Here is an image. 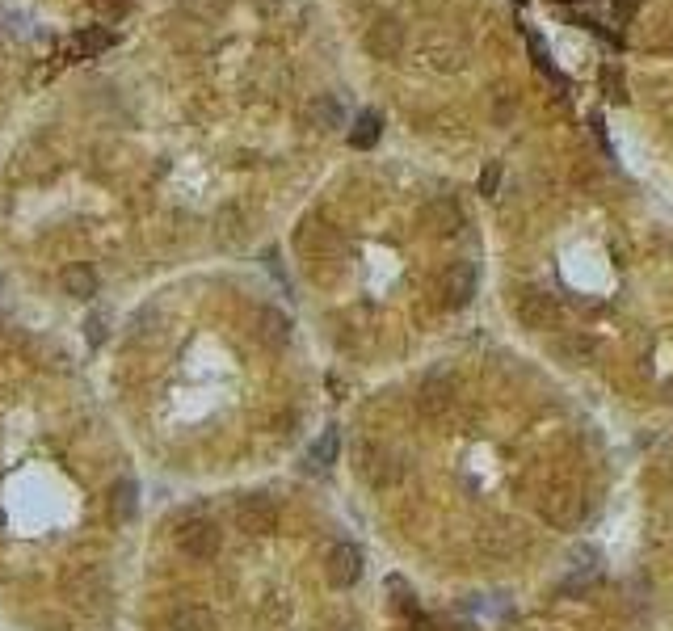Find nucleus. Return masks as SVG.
I'll use <instances>...</instances> for the list:
<instances>
[{"label":"nucleus","mask_w":673,"mask_h":631,"mask_svg":"<svg viewBox=\"0 0 673 631\" xmlns=\"http://www.w3.org/2000/svg\"><path fill=\"white\" fill-rule=\"evenodd\" d=\"M442 295L451 308H463L467 299L476 295V266H467V261H459V266H451L442 274Z\"/></svg>","instance_id":"obj_8"},{"label":"nucleus","mask_w":673,"mask_h":631,"mask_svg":"<svg viewBox=\"0 0 673 631\" xmlns=\"http://www.w3.org/2000/svg\"><path fill=\"white\" fill-rule=\"evenodd\" d=\"M337 446H341V438H337V430H324L316 442H312V451H308V463L312 467H329L333 459H337Z\"/></svg>","instance_id":"obj_14"},{"label":"nucleus","mask_w":673,"mask_h":631,"mask_svg":"<svg viewBox=\"0 0 673 631\" xmlns=\"http://www.w3.org/2000/svg\"><path fill=\"white\" fill-rule=\"evenodd\" d=\"M324 577H329V585H337V589L358 585V577H362V552H358L354 543L329 547V556H324Z\"/></svg>","instance_id":"obj_4"},{"label":"nucleus","mask_w":673,"mask_h":631,"mask_svg":"<svg viewBox=\"0 0 673 631\" xmlns=\"http://www.w3.org/2000/svg\"><path fill=\"white\" fill-rule=\"evenodd\" d=\"M64 291H68L72 299H93V295H97V278H93V270H89V266H72V270H64Z\"/></svg>","instance_id":"obj_13"},{"label":"nucleus","mask_w":673,"mask_h":631,"mask_svg":"<svg viewBox=\"0 0 673 631\" xmlns=\"http://www.w3.org/2000/svg\"><path fill=\"white\" fill-rule=\"evenodd\" d=\"M514 316L526 324V329H552V324H556V303H552V295H543V291L530 287V291L518 295Z\"/></svg>","instance_id":"obj_5"},{"label":"nucleus","mask_w":673,"mask_h":631,"mask_svg":"<svg viewBox=\"0 0 673 631\" xmlns=\"http://www.w3.org/2000/svg\"><path fill=\"white\" fill-rule=\"evenodd\" d=\"M358 476L371 484V488H392V484H400V476H404V463H400V455L392 451V446L366 442L362 451H358Z\"/></svg>","instance_id":"obj_1"},{"label":"nucleus","mask_w":673,"mask_h":631,"mask_svg":"<svg viewBox=\"0 0 673 631\" xmlns=\"http://www.w3.org/2000/svg\"><path fill=\"white\" fill-rule=\"evenodd\" d=\"M387 589L396 594V606L404 610V615H417V602H413V589L404 585V581H387Z\"/></svg>","instance_id":"obj_16"},{"label":"nucleus","mask_w":673,"mask_h":631,"mask_svg":"<svg viewBox=\"0 0 673 631\" xmlns=\"http://www.w3.org/2000/svg\"><path fill=\"white\" fill-rule=\"evenodd\" d=\"M236 522H240V531H249V535H270L274 526H278V505H274V497H265V493L240 497V501H236Z\"/></svg>","instance_id":"obj_3"},{"label":"nucleus","mask_w":673,"mask_h":631,"mask_svg":"<svg viewBox=\"0 0 673 631\" xmlns=\"http://www.w3.org/2000/svg\"><path fill=\"white\" fill-rule=\"evenodd\" d=\"M375 139H379V118H375V114H362L358 131L350 135V144H354V148H371Z\"/></svg>","instance_id":"obj_15"},{"label":"nucleus","mask_w":673,"mask_h":631,"mask_svg":"<svg viewBox=\"0 0 673 631\" xmlns=\"http://www.w3.org/2000/svg\"><path fill=\"white\" fill-rule=\"evenodd\" d=\"M135 510H139V484L131 476L114 480V488H110V514H114V522H131Z\"/></svg>","instance_id":"obj_10"},{"label":"nucleus","mask_w":673,"mask_h":631,"mask_svg":"<svg viewBox=\"0 0 673 631\" xmlns=\"http://www.w3.org/2000/svg\"><path fill=\"white\" fill-rule=\"evenodd\" d=\"M543 518L552 526H573L581 518V497L573 488H552V493L543 497Z\"/></svg>","instance_id":"obj_7"},{"label":"nucleus","mask_w":673,"mask_h":631,"mask_svg":"<svg viewBox=\"0 0 673 631\" xmlns=\"http://www.w3.org/2000/svg\"><path fill=\"white\" fill-rule=\"evenodd\" d=\"M425 223H430L434 232H442V236L459 232V223H463L459 202H451V198H438V202H430V207H425Z\"/></svg>","instance_id":"obj_11"},{"label":"nucleus","mask_w":673,"mask_h":631,"mask_svg":"<svg viewBox=\"0 0 673 631\" xmlns=\"http://www.w3.org/2000/svg\"><path fill=\"white\" fill-rule=\"evenodd\" d=\"M169 627L173 631H215V615L202 606H177L169 615Z\"/></svg>","instance_id":"obj_12"},{"label":"nucleus","mask_w":673,"mask_h":631,"mask_svg":"<svg viewBox=\"0 0 673 631\" xmlns=\"http://www.w3.org/2000/svg\"><path fill=\"white\" fill-rule=\"evenodd\" d=\"M89 345H101V337H106V316H89Z\"/></svg>","instance_id":"obj_17"},{"label":"nucleus","mask_w":673,"mask_h":631,"mask_svg":"<svg viewBox=\"0 0 673 631\" xmlns=\"http://www.w3.org/2000/svg\"><path fill=\"white\" fill-rule=\"evenodd\" d=\"M417 404H421V413H425V417H442V413H451V404H455V383L446 379V375H430V379L421 383Z\"/></svg>","instance_id":"obj_6"},{"label":"nucleus","mask_w":673,"mask_h":631,"mask_svg":"<svg viewBox=\"0 0 673 631\" xmlns=\"http://www.w3.org/2000/svg\"><path fill=\"white\" fill-rule=\"evenodd\" d=\"M257 337L265 341V345H287L291 341V320H287V312H278V308H261L257 312Z\"/></svg>","instance_id":"obj_9"},{"label":"nucleus","mask_w":673,"mask_h":631,"mask_svg":"<svg viewBox=\"0 0 673 631\" xmlns=\"http://www.w3.org/2000/svg\"><path fill=\"white\" fill-rule=\"evenodd\" d=\"M173 539H177V552L190 556V560H211L223 547V531L215 526V518H186L177 526Z\"/></svg>","instance_id":"obj_2"}]
</instances>
